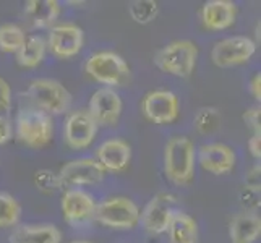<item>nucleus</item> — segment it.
<instances>
[{
    "label": "nucleus",
    "instance_id": "obj_19",
    "mask_svg": "<svg viewBox=\"0 0 261 243\" xmlns=\"http://www.w3.org/2000/svg\"><path fill=\"white\" fill-rule=\"evenodd\" d=\"M10 243H60L62 233L56 226H21L16 227L12 235Z\"/></svg>",
    "mask_w": 261,
    "mask_h": 243
},
{
    "label": "nucleus",
    "instance_id": "obj_13",
    "mask_svg": "<svg viewBox=\"0 0 261 243\" xmlns=\"http://www.w3.org/2000/svg\"><path fill=\"white\" fill-rule=\"evenodd\" d=\"M145 117L158 125L172 123L178 117V97L170 91H151L145 96L141 104Z\"/></svg>",
    "mask_w": 261,
    "mask_h": 243
},
{
    "label": "nucleus",
    "instance_id": "obj_17",
    "mask_svg": "<svg viewBox=\"0 0 261 243\" xmlns=\"http://www.w3.org/2000/svg\"><path fill=\"white\" fill-rule=\"evenodd\" d=\"M237 16V7L229 0H210L201 8L203 26L210 31H222L233 24Z\"/></svg>",
    "mask_w": 261,
    "mask_h": 243
},
{
    "label": "nucleus",
    "instance_id": "obj_20",
    "mask_svg": "<svg viewBox=\"0 0 261 243\" xmlns=\"http://www.w3.org/2000/svg\"><path fill=\"white\" fill-rule=\"evenodd\" d=\"M26 16L38 28H49L60 15V4L57 0H30L24 7Z\"/></svg>",
    "mask_w": 261,
    "mask_h": 243
},
{
    "label": "nucleus",
    "instance_id": "obj_6",
    "mask_svg": "<svg viewBox=\"0 0 261 243\" xmlns=\"http://www.w3.org/2000/svg\"><path fill=\"white\" fill-rule=\"evenodd\" d=\"M94 219L115 230H132L140 224V209L130 198L115 196L96 204Z\"/></svg>",
    "mask_w": 261,
    "mask_h": 243
},
{
    "label": "nucleus",
    "instance_id": "obj_23",
    "mask_svg": "<svg viewBox=\"0 0 261 243\" xmlns=\"http://www.w3.org/2000/svg\"><path fill=\"white\" fill-rule=\"evenodd\" d=\"M26 41V34L20 26L5 23L0 26V50L5 53L18 52Z\"/></svg>",
    "mask_w": 261,
    "mask_h": 243
},
{
    "label": "nucleus",
    "instance_id": "obj_9",
    "mask_svg": "<svg viewBox=\"0 0 261 243\" xmlns=\"http://www.w3.org/2000/svg\"><path fill=\"white\" fill-rule=\"evenodd\" d=\"M60 188H73L82 185H97L106 177V170L99 166V162L91 157H82L70 160L59 172Z\"/></svg>",
    "mask_w": 261,
    "mask_h": 243
},
{
    "label": "nucleus",
    "instance_id": "obj_29",
    "mask_svg": "<svg viewBox=\"0 0 261 243\" xmlns=\"http://www.w3.org/2000/svg\"><path fill=\"white\" fill-rule=\"evenodd\" d=\"M244 122L253 130V134H259V120H261V111L259 107H250V109L242 115Z\"/></svg>",
    "mask_w": 261,
    "mask_h": 243
},
{
    "label": "nucleus",
    "instance_id": "obj_27",
    "mask_svg": "<svg viewBox=\"0 0 261 243\" xmlns=\"http://www.w3.org/2000/svg\"><path fill=\"white\" fill-rule=\"evenodd\" d=\"M34 183L38 185V188L41 192H46V193H50L54 192L56 188H60L59 185V177L50 172V170H38V172L34 174Z\"/></svg>",
    "mask_w": 261,
    "mask_h": 243
},
{
    "label": "nucleus",
    "instance_id": "obj_33",
    "mask_svg": "<svg viewBox=\"0 0 261 243\" xmlns=\"http://www.w3.org/2000/svg\"><path fill=\"white\" fill-rule=\"evenodd\" d=\"M248 149H250V154L256 160H259V157H261V134H253V137L248 140Z\"/></svg>",
    "mask_w": 261,
    "mask_h": 243
},
{
    "label": "nucleus",
    "instance_id": "obj_3",
    "mask_svg": "<svg viewBox=\"0 0 261 243\" xmlns=\"http://www.w3.org/2000/svg\"><path fill=\"white\" fill-rule=\"evenodd\" d=\"M196 59L198 47L192 41H174L158 50L152 62L164 73L188 78L195 70Z\"/></svg>",
    "mask_w": 261,
    "mask_h": 243
},
{
    "label": "nucleus",
    "instance_id": "obj_14",
    "mask_svg": "<svg viewBox=\"0 0 261 243\" xmlns=\"http://www.w3.org/2000/svg\"><path fill=\"white\" fill-rule=\"evenodd\" d=\"M62 212L64 219L71 226H82L94 219L96 203L93 196L80 190V188H68L62 196Z\"/></svg>",
    "mask_w": 261,
    "mask_h": 243
},
{
    "label": "nucleus",
    "instance_id": "obj_11",
    "mask_svg": "<svg viewBox=\"0 0 261 243\" xmlns=\"http://www.w3.org/2000/svg\"><path fill=\"white\" fill-rule=\"evenodd\" d=\"M97 125L93 120V117L88 111H76L71 112L64 127V140L70 149L82 151L91 146V143L96 138Z\"/></svg>",
    "mask_w": 261,
    "mask_h": 243
},
{
    "label": "nucleus",
    "instance_id": "obj_2",
    "mask_svg": "<svg viewBox=\"0 0 261 243\" xmlns=\"http://www.w3.org/2000/svg\"><path fill=\"white\" fill-rule=\"evenodd\" d=\"M24 96L36 105V109L49 115L65 114L71 105V94L68 89L59 81L49 78L31 81Z\"/></svg>",
    "mask_w": 261,
    "mask_h": 243
},
{
    "label": "nucleus",
    "instance_id": "obj_22",
    "mask_svg": "<svg viewBox=\"0 0 261 243\" xmlns=\"http://www.w3.org/2000/svg\"><path fill=\"white\" fill-rule=\"evenodd\" d=\"M46 49H47V44L41 38V36H31V38H26L21 49L16 52L18 64H20V67H23V68L38 67L44 60Z\"/></svg>",
    "mask_w": 261,
    "mask_h": 243
},
{
    "label": "nucleus",
    "instance_id": "obj_21",
    "mask_svg": "<svg viewBox=\"0 0 261 243\" xmlns=\"http://www.w3.org/2000/svg\"><path fill=\"white\" fill-rule=\"evenodd\" d=\"M170 243H198V226L193 218L182 211H175L169 224Z\"/></svg>",
    "mask_w": 261,
    "mask_h": 243
},
{
    "label": "nucleus",
    "instance_id": "obj_7",
    "mask_svg": "<svg viewBox=\"0 0 261 243\" xmlns=\"http://www.w3.org/2000/svg\"><path fill=\"white\" fill-rule=\"evenodd\" d=\"M177 198L170 193H158L152 196L149 203L140 212V222L143 229L152 235L164 233L169 229V224L175 214Z\"/></svg>",
    "mask_w": 261,
    "mask_h": 243
},
{
    "label": "nucleus",
    "instance_id": "obj_32",
    "mask_svg": "<svg viewBox=\"0 0 261 243\" xmlns=\"http://www.w3.org/2000/svg\"><path fill=\"white\" fill-rule=\"evenodd\" d=\"M10 138H12V125L7 120L5 115H0V145H5Z\"/></svg>",
    "mask_w": 261,
    "mask_h": 243
},
{
    "label": "nucleus",
    "instance_id": "obj_30",
    "mask_svg": "<svg viewBox=\"0 0 261 243\" xmlns=\"http://www.w3.org/2000/svg\"><path fill=\"white\" fill-rule=\"evenodd\" d=\"M240 203L247 209H256L259 206V192L245 186V190L240 195Z\"/></svg>",
    "mask_w": 261,
    "mask_h": 243
},
{
    "label": "nucleus",
    "instance_id": "obj_5",
    "mask_svg": "<svg viewBox=\"0 0 261 243\" xmlns=\"http://www.w3.org/2000/svg\"><path fill=\"white\" fill-rule=\"evenodd\" d=\"M86 73L101 85L123 86L130 79V67L119 53L106 50L96 52L86 60Z\"/></svg>",
    "mask_w": 261,
    "mask_h": 243
},
{
    "label": "nucleus",
    "instance_id": "obj_16",
    "mask_svg": "<svg viewBox=\"0 0 261 243\" xmlns=\"http://www.w3.org/2000/svg\"><path fill=\"white\" fill-rule=\"evenodd\" d=\"M132 148L120 138L107 140L96 149V160L107 172H122L128 167Z\"/></svg>",
    "mask_w": 261,
    "mask_h": 243
},
{
    "label": "nucleus",
    "instance_id": "obj_18",
    "mask_svg": "<svg viewBox=\"0 0 261 243\" xmlns=\"http://www.w3.org/2000/svg\"><path fill=\"white\" fill-rule=\"evenodd\" d=\"M261 233V221L255 212H242L233 215L229 224V237L232 243H255Z\"/></svg>",
    "mask_w": 261,
    "mask_h": 243
},
{
    "label": "nucleus",
    "instance_id": "obj_15",
    "mask_svg": "<svg viewBox=\"0 0 261 243\" xmlns=\"http://www.w3.org/2000/svg\"><path fill=\"white\" fill-rule=\"evenodd\" d=\"M198 162L203 170L213 175H224L236 166L233 151L222 143H210L198 149Z\"/></svg>",
    "mask_w": 261,
    "mask_h": 243
},
{
    "label": "nucleus",
    "instance_id": "obj_8",
    "mask_svg": "<svg viewBox=\"0 0 261 243\" xmlns=\"http://www.w3.org/2000/svg\"><path fill=\"white\" fill-rule=\"evenodd\" d=\"M256 52V44L245 36H232L214 44L211 50L213 64L219 68H229L247 64Z\"/></svg>",
    "mask_w": 261,
    "mask_h": 243
},
{
    "label": "nucleus",
    "instance_id": "obj_26",
    "mask_svg": "<svg viewBox=\"0 0 261 243\" xmlns=\"http://www.w3.org/2000/svg\"><path fill=\"white\" fill-rule=\"evenodd\" d=\"M130 16L140 24L151 23L159 13V7L152 0H137V2L130 4Z\"/></svg>",
    "mask_w": 261,
    "mask_h": 243
},
{
    "label": "nucleus",
    "instance_id": "obj_31",
    "mask_svg": "<svg viewBox=\"0 0 261 243\" xmlns=\"http://www.w3.org/2000/svg\"><path fill=\"white\" fill-rule=\"evenodd\" d=\"M247 188H251V190H256L259 192V164L253 166L250 170V174L247 177V182H245Z\"/></svg>",
    "mask_w": 261,
    "mask_h": 243
},
{
    "label": "nucleus",
    "instance_id": "obj_25",
    "mask_svg": "<svg viewBox=\"0 0 261 243\" xmlns=\"http://www.w3.org/2000/svg\"><path fill=\"white\" fill-rule=\"evenodd\" d=\"M195 127L203 134L216 131L221 127L219 111L214 109V107H203V109H200L195 115Z\"/></svg>",
    "mask_w": 261,
    "mask_h": 243
},
{
    "label": "nucleus",
    "instance_id": "obj_28",
    "mask_svg": "<svg viewBox=\"0 0 261 243\" xmlns=\"http://www.w3.org/2000/svg\"><path fill=\"white\" fill-rule=\"evenodd\" d=\"M12 107V88L5 78L0 76V115L8 114Z\"/></svg>",
    "mask_w": 261,
    "mask_h": 243
},
{
    "label": "nucleus",
    "instance_id": "obj_35",
    "mask_svg": "<svg viewBox=\"0 0 261 243\" xmlns=\"http://www.w3.org/2000/svg\"><path fill=\"white\" fill-rule=\"evenodd\" d=\"M71 243H89V241H71Z\"/></svg>",
    "mask_w": 261,
    "mask_h": 243
},
{
    "label": "nucleus",
    "instance_id": "obj_1",
    "mask_svg": "<svg viewBox=\"0 0 261 243\" xmlns=\"http://www.w3.org/2000/svg\"><path fill=\"white\" fill-rule=\"evenodd\" d=\"M196 151L192 140L185 137H172L164 148L166 175L175 185H188L195 177Z\"/></svg>",
    "mask_w": 261,
    "mask_h": 243
},
{
    "label": "nucleus",
    "instance_id": "obj_34",
    "mask_svg": "<svg viewBox=\"0 0 261 243\" xmlns=\"http://www.w3.org/2000/svg\"><path fill=\"white\" fill-rule=\"evenodd\" d=\"M248 91L251 96H253V99H256V101L261 99V75L259 73L251 78L250 85H248Z\"/></svg>",
    "mask_w": 261,
    "mask_h": 243
},
{
    "label": "nucleus",
    "instance_id": "obj_12",
    "mask_svg": "<svg viewBox=\"0 0 261 243\" xmlns=\"http://www.w3.org/2000/svg\"><path fill=\"white\" fill-rule=\"evenodd\" d=\"M88 114L93 117L96 125L114 127L122 115V99L112 88H101L89 99Z\"/></svg>",
    "mask_w": 261,
    "mask_h": 243
},
{
    "label": "nucleus",
    "instance_id": "obj_4",
    "mask_svg": "<svg viewBox=\"0 0 261 243\" xmlns=\"http://www.w3.org/2000/svg\"><path fill=\"white\" fill-rule=\"evenodd\" d=\"M16 134L30 148L47 146L54 134L52 117L36 107H24L16 117Z\"/></svg>",
    "mask_w": 261,
    "mask_h": 243
},
{
    "label": "nucleus",
    "instance_id": "obj_24",
    "mask_svg": "<svg viewBox=\"0 0 261 243\" xmlns=\"http://www.w3.org/2000/svg\"><path fill=\"white\" fill-rule=\"evenodd\" d=\"M21 206L13 196L7 193H0V229L16 226L20 221Z\"/></svg>",
    "mask_w": 261,
    "mask_h": 243
},
{
    "label": "nucleus",
    "instance_id": "obj_10",
    "mask_svg": "<svg viewBox=\"0 0 261 243\" xmlns=\"http://www.w3.org/2000/svg\"><path fill=\"white\" fill-rule=\"evenodd\" d=\"M83 30L75 23H60L52 26L47 38V47L59 59H70L83 47Z\"/></svg>",
    "mask_w": 261,
    "mask_h": 243
}]
</instances>
